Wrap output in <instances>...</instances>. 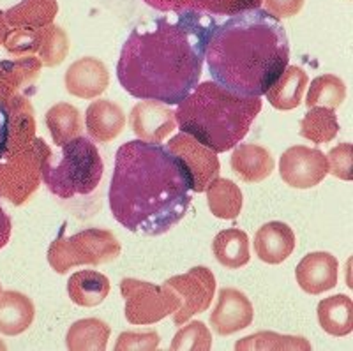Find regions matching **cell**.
Returning <instances> with one entry per match:
<instances>
[{
    "label": "cell",
    "instance_id": "obj_1",
    "mask_svg": "<svg viewBox=\"0 0 353 351\" xmlns=\"http://www.w3.org/2000/svg\"><path fill=\"white\" fill-rule=\"evenodd\" d=\"M217 21L179 9L132 28L117 62V78L137 99L179 104L200 81L205 50Z\"/></svg>",
    "mask_w": 353,
    "mask_h": 351
},
{
    "label": "cell",
    "instance_id": "obj_2",
    "mask_svg": "<svg viewBox=\"0 0 353 351\" xmlns=\"http://www.w3.org/2000/svg\"><path fill=\"white\" fill-rule=\"evenodd\" d=\"M193 191V170L168 147L134 140L117 150L110 208L129 232L149 237L170 232L188 214Z\"/></svg>",
    "mask_w": 353,
    "mask_h": 351
},
{
    "label": "cell",
    "instance_id": "obj_3",
    "mask_svg": "<svg viewBox=\"0 0 353 351\" xmlns=\"http://www.w3.org/2000/svg\"><path fill=\"white\" fill-rule=\"evenodd\" d=\"M205 60L219 87L241 97H260L288 68V36L265 9H244L216 25Z\"/></svg>",
    "mask_w": 353,
    "mask_h": 351
},
{
    "label": "cell",
    "instance_id": "obj_4",
    "mask_svg": "<svg viewBox=\"0 0 353 351\" xmlns=\"http://www.w3.org/2000/svg\"><path fill=\"white\" fill-rule=\"evenodd\" d=\"M260 108L256 97H241L216 81H205L179 103L175 120L182 132L203 147L226 152L248 134Z\"/></svg>",
    "mask_w": 353,
    "mask_h": 351
},
{
    "label": "cell",
    "instance_id": "obj_5",
    "mask_svg": "<svg viewBox=\"0 0 353 351\" xmlns=\"http://www.w3.org/2000/svg\"><path fill=\"white\" fill-rule=\"evenodd\" d=\"M103 177V161L96 145L83 136L62 143L61 154H52L43 163L44 184L62 200L90 194Z\"/></svg>",
    "mask_w": 353,
    "mask_h": 351
},
{
    "label": "cell",
    "instance_id": "obj_6",
    "mask_svg": "<svg viewBox=\"0 0 353 351\" xmlns=\"http://www.w3.org/2000/svg\"><path fill=\"white\" fill-rule=\"evenodd\" d=\"M121 245L115 237L103 230H85L69 239H59L48 251V261L59 274L68 272L72 265L103 263L117 258Z\"/></svg>",
    "mask_w": 353,
    "mask_h": 351
},
{
    "label": "cell",
    "instance_id": "obj_7",
    "mask_svg": "<svg viewBox=\"0 0 353 351\" xmlns=\"http://www.w3.org/2000/svg\"><path fill=\"white\" fill-rule=\"evenodd\" d=\"M279 173L292 188L309 189L320 184L329 173V161L323 152L309 147H292L279 161Z\"/></svg>",
    "mask_w": 353,
    "mask_h": 351
},
{
    "label": "cell",
    "instance_id": "obj_8",
    "mask_svg": "<svg viewBox=\"0 0 353 351\" xmlns=\"http://www.w3.org/2000/svg\"><path fill=\"white\" fill-rule=\"evenodd\" d=\"M253 305L239 290L225 288L219 292L216 309L210 314V325L221 335H230L249 327L253 321Z\"/></svg>",
    "mask_w": 353,
    "mask_h": 351
},
{
    "label": "cell",
    "instance_id": "obj_9",
    "mask_svg": "<svg viewBox=\"0 0 353 351\" xmlns=\"http://www.w3.org/2000/svg\"><path fill=\"white\" fill-rule=\"evenodd\" d=\"M295 277L309 295L329 292L337 284V259L329 252H311L299 261Z\"/></svg>",
    "mask_w": 353,
    "mask_h": 351
},
{
    "label": "cell",
    "instance_id": "obj_10",
    "mask_svg": "<svg viewBox=\"0 0 353 351\" xmlns=\"http://www.w3.org/2000/svg\"><path fill=\"white\" fill-rule=\"evenodd\" d=\"M295 249V233L279 221H272L260 228L254 235V251L265 263H283Z\"/></svg>",
    "mask_w": 353,
    "mask_h": 351
},
{
    "label": "cell",
    "instance_id": "obj_11",
    "mask_svg": "<svg viewBox=\"0 0 353 351\" xmlns=\"http://www.w3.org/2000/svg\"><path fill=\"white\" fill-rule=\"evenodd\" d=\"M68 90L74 96L92 97L108 87V71L96 59H81L69 68L65 76Z\"/></svg>",
    "mask_w": 353,
    "mask_h": 351
},
{
    "label": "cell",
    "instance_id": "obj_12",
    "mask_svg": "<svg viewBox=\"0 0 353 351\" xmlns=\"http://www.w3.org/2000/svg\"><path fill=\"white\" fill-rule=\"evenodd\" d=\"M125 119L122 108L110 101H96L87 110V128L97 141H112L124 129Z\"/></svg>",
    "mask_w": 353,
    "mask_h": 351
},
{
    "label": "cell",
    "instance_id": "obj_13",
    "mask_svg": "<svg viewBox=\"0 0 353 351\" xmlns=\"http://www.w3.org/2000/svg\"><path fill=\"white\" fill-rule=\"evenodd\" d=\"M34 319V303L18 292L0 293V332L18 335L30 327Z\"/></svg>",
    "mask_w": 353,
    "mask_h": 351
},
{
    "label": "cell",
    "instance_id": "obj_14",
    "mask_svg": "<svg viewBox=\"0 0 353 351\" xmlns=\"http://www.w3.org/2000/svg\"><path fill=\"white\" fill-rule=\"evenodd\" d=\"M232 168L245 182H260L274 170L269 150L258 145H241L232 156Z\"/></svg>",
    "mask_w": 353,
    "mask_h": 351
},
{
    "label": "cell",
    "instance_id": "obj_15",
    "mask_svg": "<svg viewBox=\"0 0 353 351\" xmlns=\"http://www.w3.org/2000/svg\"><path fill=\"white\" fill-rule=\"evenodd\" d=\"M68 292L74 303L83 308H94L108 297L110 281L96 270H81L71 276Z\"/></svg>",
    "mask_w": 353,
    "mask_h": 351
},
{
    "label": "cell",
    "instance_id": "obj_16",
    "mask_svg": "<svg viewBox=\"0 0 353 351\" xmlns=\"http://www.w3.org/2000/svg\"><path fill=\"white\" fill-rule=\"evenodd\" d=\"M318 321L330 335H348L353 330V302L346 295L329 297L318 305Z\"/></svg>",
    "mask_w": 353,
    "mask_h": 351
},
{
    "label": "cell",
    "instance_id": "obj_17",
    "mask_svg": "<svg viewBox=\"0 0 353 351\" xmlns=\"http://www.w3.org/2000/svg\"><path fill=\"white\" fill-rule=\"evenodd\" d=\"M307 85V74L301 68H286L281 78L267 90L269 103L277 110H292L301 104L304 88Z\"/></svg>",
    "mask_w": 353,
    "mask_h": 351
},
{
    "label": "cell",
    "instance_id": "obj_18",
    "mask_svg": "<svg viewBox=\"0 0 353 351\" xmlns=\"http://www.w3.org/2000/svg\"><path fill=\"white\" fill-rule=\"evenodd\" d=\"M152 8L161 11H179V9H198L216 14H235L244 9L260 6L261 0H145Z\"/></svg>",
    "mask_w": 353,
    "mask_h": 351
},
{
    "label": "cell",
    "instance_id": "obj_19",
    "mask_svg": "<svg viewBox=\"0 0 353 351\" xmlns=\"http://www.w3.org/2000/svg\"><path fill=\"white\" fill-rule=\"evenodd\" d=\"M214 256L226 268H241L249 261V239L241 230L217 233L212 243Z\"/></svg>",
    "mask_w": 353,
    "mask_h": 351
},
{
    "label": "cell",
    "instance_id": "obj_20",
    "mask_svg": "<svg viewBox=\"0 0 353 351\" xmlns=\"http://www.w3.org/2000/svg\"><path fill=\"white\" fill-rule=\"evenodd\" d=\"M57 12L55 0H23L20 6L8 11L6 20L12 27H43L53 20Z\"/></svg>",
    "mask_w": 353,
    "mask_h": 351
},
{
    "label": "cell",
    "instance_id": "obj_21",
    "mask_svg": "<svg viewBox=\"0 0 353 351\" xmlns=\"http://www.w3.org/2000/svg\"><path fill=\"white\" fill-rule=\"evenodd\" d=\"M345 83H343L337 76H320L313 81L307 94V104L309 108L320 106V104H327L330 108H337L345 99Z\"/></svg>",
    "mask_w": 353,
    "mask_h": 351
},
{
    "label": "cell",
    "instance_id": "obj_22",
    "mask_svg": "<svg viewBox=\"0 0 353 351\" xmlns=\"http://www.w3.org/2000/svg\"><path fill=\"white\" fill-rule=\"evenodd\" d=\"M209 192L221 196V201H210L214 216L221 217V219H233L239 216L242 194L237 185H233L230 180H216L209 188Z\"/></svg>",
    "mask_w": 353,
    "mask_h": 351
},
{
    "label": "cell",
    "instance_id": "obj_23",
    "mask_svg": "<svg viewBox=\"0 0 353 351\" xmlns=\"http://www.w3.org/2000/svg\"><path fill=\"white\" fill-rule=\"evenodd\" d=\"M323 126H337V120L334 112L330 110H311L304 120H302V131L301 134L305 136L309 131H318L314 136V143H325L327 140L334 138L337 134V129L323 128Z\"/></svg>",
    "mask_w": 353,
    "mask_h": 351
},
{
    "label": "cell",
    "instance_id": "obj_24",
    "mask_svg": "<svg viewBox=\"0 0 353 351\" xmlns=\"http://www.w3.org/2000/svg\"><path fill=\"white\" fill-rule=\"evenodd\" d=\"M46 122H48L50 129H55L59 126H69L68 131L64 132L62 136V143H65L68 140L74 138V136H80V129H81V122H80V115L72 106L69 104H57L53 106L52 110L46 115Z\"/></svg>",
    "mask_w": 353,
    "mask_h": 351
},
{
    "label": "cell",
    "instance_id": "obj_25",
    "mask_svg": "<svg viewBox=\"0 0 353 351\" xmlns=\"http://www.w3.org/2000/svg\"><path fill=\"white\" fill-rule=\"evenodd\" d=\"M345 180H352V145L343 143L330 152V170Z\"/></svg>",
    "mask_w": 353,
    "mask_h": 351
},
{
    "label": "cell",
    "instance_id": "obj_26",
    "mask_svg": "<svg viewBox=\"0 0 353 351\" xmlns=\"http://www.w3.org/2000/svg\"><path fill=\"white\" fill-rule=\"evenodd\" d=\"M265 11L270 12L272 17L290 18L299 14L304 8V0H263Z\"/></svg>",
    "mask_w": 353,
    "mask_h": 351
},
{
    "label": "cell",
    "instance_id": "obj_27",
    "mask_svg": "<svg viewBox=\"0 0 353 351\" xmlns=\"http://www.w3.org/2000/svg\"><path fill=\"white\" fill-rule=\"evenodd\" d=\"M9 136H11V120H9L8 110L0 104V159L8 150Z\"/></svg>",
    "mask_w": 353,
    "mask_h": 351
},
{
    "label": "cell",
    "instance_id": "obj_28",
    "mask_svg": "<svg viewBox=\"0 0 353 351\" xmlns=\"http://www.w3.org/2000/svg\"><path fill=\"white\" fill-rule=\"evenodd\" d=\"M11 217L8 216V212L0 205V249L8 245L9 239H11Z\"/></svg>",
    "mask_w": 353,
    "mask_h": 351
},
{
    "label": "cell",
    "instance_id": "obj_29",
    "mask_svg": "<svg viewBox=\"0 0 353 351\" xmlns=\"http://www.w3.org/2000/svg\"><path fill=\"white\" fill-rule=\"evenodd\" d=\"M0 293H2V290H0Z\"/></svg>",
    "mask_w": 353,
    "mask_h": 351
}]
</instances>
